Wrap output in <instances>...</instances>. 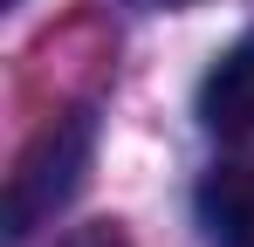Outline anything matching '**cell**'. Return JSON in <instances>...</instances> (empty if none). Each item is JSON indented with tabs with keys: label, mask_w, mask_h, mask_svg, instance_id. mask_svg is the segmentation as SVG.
<instances>
[{
	"label": "cell",
	"mask_w": 254,
	"mask_h": 247,
	"mask_svg": "<svg viewBox=\"0 0 254 247\" xmlns=\"http://www.w3.org/2000/svg\"><path fill=\"white\" fill-rule=\"evenodd\" d=\"M89 144H96L89 110H69V117H55L21 151L14 179H7V241H28L42 220H55L69 206V192L83 185V172H89Z\"/></svg>",
	"instance_id": "1"
},
{
	"label": "cell",
	"mask_w": 254,
	"mask_h": 247,
	"mask_svg": "<svg viewBox=\"0 0 254 247\" xmlns=\"http://www.w3.org/2000/svg\"><path fill=\"white\" fill-rule=\"evenodd\" d=\"M62 247H124V234L117 227H83V234H69Z\"/></svg>",
	"instance_id": "4"
},
{
	"label": "cell",
	"mask_w": 254,
	"mask_h": 247,
	"mask_svg": "<svg viewBox=\"0 0 254 247\" xmlns=\"http://www.w3.org/2000/svg\"><path fill=\"white\" fill-rule=\"evenodd\" d=\"M199 124L213 137H254V28L199 82Z\"/></svg>",
	"instance_id": "2"
},
{
	"label": "cell",
	"mask_w": 254,
	"mask_h": 247,
	"mask_svg": "<svg viewBox=\"0 0 254 247\" xmlns=\"http://www.w3.org/2000/svg\"><path fill=\"white\" fill-rule=\"evenodd\" d=\"M199 227L213 247H254V158L213 165L199 179Z\"/></svg>",
	"instance_id": "3"
}]
</instances>
